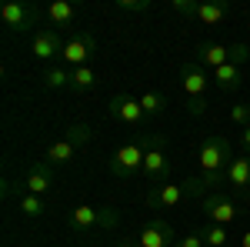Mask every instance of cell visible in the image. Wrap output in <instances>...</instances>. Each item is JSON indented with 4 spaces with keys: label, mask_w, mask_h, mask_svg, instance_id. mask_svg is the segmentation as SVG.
Here are the masks:
<instances>
[{
    "label": "cell",
    "mask_w": 250,
    "mask_h": 247,
    "mask_svg": "<svg viewBox=\"0 0 250 247\" xmlns=\"http://www.w3.org/2000/svg\"><path fill=\"white\" fill-rule=\"evenodd\" d=\"M43 87L47 90H70V67H50L43 74Z\"/></svg>",
    "instance_id": "cell-23"
},
{
    "label": "cell",
    "mask_w": 250,
    "mask_h": 247,
    "mask_svg": "<svg viewBox=\"0 0 250 247\" xmlns=\"http://www.w3.org/2000/svg\"><path fill=\"white\" fill-rule=\"evenodd\" d=\"M170 174V157L164 151V137H150V144H147V157H144V177L150 180V184H167L164 177Z\"/></svg>",
    "instance_id": "cell-8"
},
{
    "label": "cell",
    "mask_w": 250,
    "mask_h": 247,
    "mask_svg": "<svg viewBox=\"0 0 250 247\" xmlns=\"http://www.w3.org/2000/svg\"><path fill=\"white\" fill-rule=\"evenodd\" d=\"M227 17H230V3L207 0V3H200V7H197V20H200V23H207V27H217V23H224Z\"/></svg>",
    "instance_id": "cell-17"
},
{
    "label": "cell",
    "mask_w": 250,
    "mask_h": 247,
    "mask_svg": "<svg viewBox=\"0 0 250 247\" xmlns=\"http://www.w3.org/2000/svg\"><path fill=\"white\" fill-rule=\"evenodd\" d=\"M220 180H227V174H197L190 180H184V190H187V197H193V194H204L207 197V190L213 194V187Z\"/></svg>",
    "instance_id": "cell-18"
},
{
    "label": "cell",
    "mask_w": 250,
    "mask_h": 247,
    "mask_svg": "<svg viewBox=\"0 0 250 247\" xmlns=\"http://www.w3.org/2000/svg\"><path fill=\"white\" fill-rule=\"evenodd\" d=\"M150 7V0H117V10H127V14H144Z\"/></svg>",
    "instance_id": "cell-28"
},
{
    "label": "cell",
    "mask_w": 250,
    "mask_h": 247,
    "mask_svg": "<svg viewBox=\"0 0 250 247\" xmlns=\"http://www.w3.org/2000/svg\"><path fill=\"white\" fill-rule=\"evenodd\" d=\"M200 207L207 214V224H220V227H230L237 221V207H233V197L224 190H213L200 201Z\"/></svg>",
    "instance_id": "cell-7"
},
{
    "label": "cell",
    "mask_w": 250,
    "mask_h": 247,
    "mask_svg": "<svg viewBox=\"0 0 250 247\" xmlns=\"http://www.w3.org/2000/svg\"><path fill=\"white\" fill-rule=\"evenodd\" d=\"M200 237H204V244H207V247H224L227 241H230V227H220V224H204Z\"/></svg>",
    "instance_id": "cell-24"
},
{
    "label": "cell",
    "mask_w": 250,
    "mask_h": 247,
    "mask_svg": "<svg viewBox=\"0 0 250 247\" xmlns=\"http://www.w3.org/2000/svg\"><path fill=\"white\" fill-rule=\"evenodd\" d=\"M23 187H27V194L47 197L50 187H54V167H50L47 160H43V164H34V167L27 171V177H23Z\"/></svg>",
    "instance_id": "cell-15"
},
{
    "label": "cell",
    "mask_w": 250,
    "mask_h": 247,
    "mask_svg": "<svg viewBox=\"0 0 250 247\" xmlns=\"http://www.w3.org/2000/svg\"><path fill=\"white\" fill-rule=\"evenodd\" d=\"M117 247H140L137 241H117Z\"/></svg>",
    "instance_id": "cell-32"
},
{
    "label": "cell",
    "mask_w": 250,
    "mask_h": 247,
    "mask_svg": "<svg viewBox=\"0 0 250 247\" xmlns=\"http://www.w3.org/2000/svg\"><path fill=\"white\" fill-rule=\"evenodd\" d=\"M30 54L37 60H54L63 54V40H60L57 30H37L30 37Z\"/></svg>",
    "instance_id": "cell-14"
},
{
    "label": "cell",
    "mask_w": 250,
    "mask_h": 247,
    "mask_svg": "<svg viewBox=\"0 0 250 247\" xmlns=\"http://www.w3.org/2000/svg\"><path fill=\"white\" fill-rule=\"evenodd\" d=\"M144 157H147V147H140L137 140H127L110 157V174L120 177V180H130L137 174H144Z\"/></svg>",
    "instance_id": "cell-5"
},
{
    "label": "cell",
    "mask_w": 250,
    "mask_h": 247,
    "mask_svg": "<svg viewBox=\"0 0 250 247\" xmlns=\"http://www.w3.org/2000/svg\"><path fill=\"white\" fill-rule=\"evenodd\" d=\"M177 241H180V237L173 234V227L164 221V217H154L147 227L137 234V244L140 247H173Z\"/></svg>",
    "instance_id": "cell-11"
},
{
    "label": "cell",
    "mask_w": 250,
    "mask_h": 247,
    "mask_svg": "<svg viewBox=\"0 0 250 247\" xmlns=\"http://www.w3.org/2000/svg\"><path fill=\"white\" fill-rule=\"evenodd\" d=\"M187 197V190H184V184H160V187H154L150 194H147V207L154 210H173L180 201Z\"/></svg>",
    "instance_id": "cell-13"
},
{
    "label": "cell",
    "mask_w": 250,
    "mask_h": 247,
    "mask_svg": "<svg viewBox=\"0 0 250 247\" xmlns=\"http://www.w3.org/2000/svg\"><path fill=\"white\" fill-rule=\"evenodd\" d=\"M200 174H227V167L233 164V147L224 134H207V140L200 144L197 154Z\"/></svg>",
    "instance_id": "cell-1"
},
{
    "label": "cell",
    "mask_w": 250,
    "mask_h": 247,
    "mask_svg": "<svg viewBox=\"0 0 250 247\" xmlns=\"http://www.w3.org/2000/svg\"><path fill=\"white\" fill-rule=\"evenodd\" d=\"M94 84H97V70L94 67H74V70H70V90H74V94L90 90Z\"/></svg>",
    "instance_id": "cell-21"
},
{
    "label": "cell",
    "mask_w": 250,
    "mask_h": 247,
    "mask_svg": "<svg viewBox=\"0 0 250 247\" xmlns=\"http://www.w3.org/2000/svg\"><path fill=\"white\" fill-rule=\"evenodd\" d=\"M173 247H204V237L200 234H187V237H180Z\"/></svg>",
    "instance_id": "cell-29"
},
{
    "label": "cell",
    "mask_w": 250,
    "mask_h": 247,
    "mask_svg": "<svg viewBox=\"0 0 250 247\" xmlns=\"http://www.w3.org/2000/svg\"><path fill=\"white\" fill-rule=\"evenodd\" d=\"M67 224L74 230H90V227H114L117 224V217H114V210L110 207H94V204H80V207L70 210V217H67Z\"/></svg>",
    "instance_id": "cell-9"
},
{
    "label": "cell",
    "mask_w": 250,
    "mask_h": 247,
    "mask_svg": "<svg viewBox=\"0 0 250 247\" xmlns=\"http://www.w3.org/2000/svg\"><path fill=\"white\" fill-rule=\"evenodd\" d=\"M43 14L40 7H30V3H7L3 10H0V20L10 27V30H30L34 23H37V17Z\"/></svg>",
    "instance_id": "cell-12"
},
{
    "label": "cell",
    "mask_w": 250,
    "mask_h": 247,
    "mask_svg": "<svg viewBox=\"0 0 250 247\" xmlns=\"http://www.w3.org/2000/svg\"><path fill=\"white\" fill-rule=\"evenodd\" d=\"M137 100H140V107H144L147 117H160L167 111V100H164V94H157V90H140Z\"/></svg>",
    "instance_id": "cell-22"
},
{
    "label": "cell",
    "mask_w": 250,
    "mask_h": 247,
    "mask_svg": "<svg viewBox=\"0 0 250 247\" xmlns=\"http://www.w3.org/2000/svg\"><path fill=\"white\" fill-rule=\"evenodd\" d=\"M107 111H110L114 120L127 124V127H140L147 120V114H144V107H140V100L134 94H114L110 104H107Z\"/></svg>",
    "instance_id": "cell-10"
},
{
    "label": "cell",
    "mask_w": 250,
    "mask_h": 247,
    "mask_svg": "<svg viewBox=\"0 0 250 247\" xmlns=\"http://www.w3.org/2000/svg\"><path fill=\"white\" fill-rule=\"evenodd\" d=\"M227 184L233 190H250V154H240V157H233V164L227 167Z\"/></svg>",
    "instance_id": "cell-16"
},
{
    "label": "cell",
    "mask_w": 250,
    "mask_h": 247,
    "mask_svg": "<svg viewBox=\"0 0 250 247\" xmlns=\"http://www.w3.org/2000/svg\"><path fill=\"white\" fill-rule=\"evenodd\" d=\"M240 247H250V230H244V237H240Z\"/></svg>",
    "instance_id": "cell-31"
},
{
    "label": "cell",
    "mask_w": 250,
    "mask_h": 247,
    "mask_svg": "<svg viewBox=\"0 0 250 247\" xmlns=\"http://www.w3.org/2000/svg\"><path fill=\"white\" fill-rule=\"evenodd\" d=\"M97 57V40L90 34H74L70 40H63V54H60V64L63 67H90V60Z\"/></svg>",
    "instance_id": "cell-6"
},
{
    "label": "cell",
    "mask_w": 250,
    "mask_h": 247,
    "mask_svg": "<svg viewBox=\"0 0 250 247\" xmlns=\"http://www.w3.org/2000/svg\"><path fill=\"white\" fill-rule=\"evenodd\" d=\"M47 210V201L37 197V194H23L20 197V214H27V217H40Z\"/></svg>",
    "instance_id": "cell-25"
},
{
    "label": "cell",
    "mask_w": 250,
    "mask_h": 247,
    "mask_svg": "<svg viewBox=\"0 0 250 247\" xmlns=\"http://www.w3.org/2000/svg\"><path fill=\"white\" fill-rule=\"evenodd\" d=\"M90 140V127L87 124H74V127H67V137H60V140H54L50 147H47V164L50 167H63V164H70L74 160V154H77L80 144H87Z\"/></svg>",
    "instance_id": "cell-4"
},
{
    "label": "cell",
    "mask_w": 250,
    "mask_h": 247,
    "mask_svg": "<svg viewBox=\"0 0 250 247\" xmlns=\"http://www.w3.org/2000/svg\"><path fill=\"white\" fill-rule=\"evenodd\" d=\"M47 20L50 23H57V27H67V23H74V17H77V7L74 3H67V0H54V3H47Z\"/></svg>",
    "instance_id": "cell-19"
},
{
    "label": "cell",
    "mask_w": 250,
    "mask_h": 247,
    "mask_svg": "<svg viewBox=\"0 0 250 247\" xmlns=\"http://www.w3.org/2000/svg\"><path fill=\"white\" fill-rule=\"evenodd\" d=\"M213 84H217L224 94H233V90L240 87V67H237V64H224V67H217V70H213Z\"/></svg>",
    "instance_id": "cell-20"
},
{
    "label": "cell",
    "mask_w": 250,
    "mask_h": 247,
    "mask_svg": "<svg viewBox=\"0 0 250 247\" xmlns=\"http://www.w3.org/2000/svg\"><path fill=\"white\" fill-rule=\"evenodd\" d=\"M180 87H184V94L190 100V114L200 117L207 111V87H210V80H207V70L193 60L187 67H180Z\"/></svg>",
    "instance_id": "cell-3"
},
{
    "label": "cell",
    "mask_w": 250,
    "mask_h": 247,
    "mask_svg": "<svg viewBox=\"0 0 250 247\" xmlns=\"http://www.w3.org/2000/svg\"><path fill=\"white\" fill-rule=\"evenodd\" d=\"M197 0H170V10L173 14H180V17H197Z\"/></svg>",
    "instance_id": "cell-26"
},
{
    "label": "cell",
    "mask_w": 250,
    "mask_h": 247,
    "mask_svg": "<svg viewBox=\"0 0 250 247\" xmlns=\"http://www.w3.org/2000/svg\"><path fill=\"white\" fill-rule=\"evenodd\" d=\"M230 120L237 127H250V104H233L230 107Z\"/></svg>",
    "instance_id": "cell-27"
},
{
    "label": "cell",
    "mask_w": 250,
    "mask_h": 247,
    "mask_svg": "<svg viewBox=\"0 0 250 247\" xmlns=\"http://www.w3.org/2000/svg\"><path fill=\"white\" fill-rule=\"evenodd\" d=\"M240 140H244V151L250 154V127H244V134H240Z\"/></svg>",
    "instance_id": "cell-30"
},
{
    "label": "cell",
    "mask_w": 250,
    "mask_h": 247,
    "mask_svg": "<svg viewBox=\"0 0 250 247\" xmlns=\"http://www.w3.org/2000/svg\"><path fill=\"white\" fill-rule=\"evenodd\" d=\"M250 57V47L247 44H200L197 47V64L204 67V70H217V67H224V64H244Z\"/></svg>",
    "instance_id": "cell-2"
}]
</instances>
